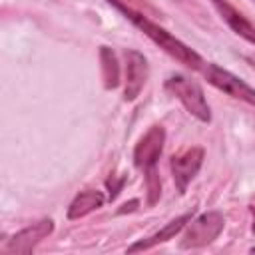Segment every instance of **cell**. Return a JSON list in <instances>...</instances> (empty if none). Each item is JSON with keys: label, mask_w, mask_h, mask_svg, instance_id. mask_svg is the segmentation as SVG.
Here are the masks:
<instances>
[{"label": "cell", "mask_w": 255, "mask_h": 255, "mask_svg": "<svg viewBox=\"0 0 255 255\" xmlns=\"http://www.w3.org/2000/svg\"><path fill=\"white\" fill-rule=\"evenodd\" d=\"M108 4H112L116 10H120L135 28H139L155 46H159L163 52H167L171 58H175L179 64H183V66H187V68H193V70H201L203 68V58L195 52V50H191L187 44H183L179 38H175L173 34H169L163 26H159V24H155V22H151L147 16H143L141 12H137V10H133L131 6H128L126 2H122V0H106Z\"/></svg>", "instance_id": "cell-1"}, {"label": "cell", "mask_w": 255, "mask_h": 255, "mask_svg": "<svg viewBox=\"0 0 255 255\" xmlns=\"http://www.w3.org/2000/svg\"><path fill=\"white\" fill-rule=\"evenodd\" d=\"M165 143V129L161 126H151L135 143L133 149V163L135 167L143 169L145 187H147V205H155L161 195V181L157 173V159L163 151Z\"/></svg>", "instance_id": "cell-2"}, {"label": "cell", "mask_w": 255, "mask_h": 255, "mask_svg": "<svg viewBox=\"0 0 255 255\" xmlns=\"http://www.w3.org/2000/svg\"><path fill=\"white\" fill-rule=\"evenodd\" d=\"M165 92H169L173 98H177L183 104V108L193 118H197L199 122H203V124L211 122L209 104L205 100V94H203L201 86L195 80H191L183 74H171L165 80Z\"/></svg>", "instance_id": "cell-3"}, {"label": "cell", "mask_w": 255, "mask_h": 255, "mask_svg": "<svg viewBox=\"0 0 255 255\" xmlns=\"http://www.w3.org/2000/svg\"><path fill=\"white\" fill-rule=\"evenodd\" d=\"M225 227V217L221 211H207L201 213L199 217L191 219L187 223V229L179 241L181 249H197V247H205L211 241H215L219 237V233Z\"/></svg>", "instance_id": "cell-4"}, {"label": "cell", "mask_w": 255, "mask_h": 255, "mask_svg": "<svg viewBox=\"0 0 255 255\" xmlns=\"http://www.w3.org/2000/svg\"><path fill=\"white\" fill-rule=\"evenodd\" d=\"M203 74L207 78V82L211 86H215L217 90H221L223 94L235 98V100H241L249 106L255 108V90L245 84L241 78H237L235 74H231L229 70L217 66V64H205L203 66Z\"/></svg>", "instance_id": "cell-5"}, {"label": "cell", "mask_w": 255, "mask_h": 255, "mask_svg": "<svg viewBox=\"0 0 255 255\" xmlns=\"http://www.w3.org/2000/svg\"><path fill=\"white\" fill-rule=\"evenodd\" d=\"M54 231V221L50 217H44L24 229H20L18 233H14L8 243L2 247L4 253H18V255H30L34 253L36 245L40 241H44L50 233Z\"/></svg>", "instance_id": "cell-6"}, {"label": "cell", "mask_w": 255, "mask_h": 255, "mask_svg": "<svg viewBox=\"0 0 255 255\" xmlns=\"http://www.w3.org/2000/svg\"><path fill=\"white\" fill-rule=\"evenodd\" d=\"M203 157H205V151H203V147H197V145L189 147V149H185V151H181V153L171 157V161H169L171 175H173L175 187H177V191L181 195L187 191V185L191 183V179L201 169Z\"/></svg>", "instance_id": "cell-7"}, {"label": "cell", "mask_w": 255, "mask_h": 255, "mask_svg": "<svg viewBox=\"0 0 255 255\" xmlns=\"http://www.w3.org/2000/svg\"><path fill=\"white\" fill-rule=\"evenodd\" d=\"M124 58H126V88H124V100L126 102H133L145 82H147V76H149V66H147V60L141 52L137 50H126L124 52Z\"/></svg>", "instance_id": "cell-8"}, {"label": "cell", "mask_w": 255, "mask_h": 255, "mask_svg": "<svg viewBox=\"0 0 255 255\" xmlns=\"http://www.w3.org/2000/svg\"><path fill=\"white\" fill-rule=\"evenodd\" d=\"M209 2H211L213 8L219 12V16L223 18V22H225L237 36H241L243 40H247L249 44L255 46V26H253L237 8H233L227 0H209Z\"/></svg>", "instance_id": "cell-9"}, {"label": "cell", "mask_w": 255, "mask_h": 255, "mask_svg": "<svg viewBox=\"0 0 255 255\" xmlns=\"http://www.w3.org/2000/svg\"><path fill=\"white\" fill-rule=\"evenodd\" d=\"M193 219V211L191 213H183V215H179V217H175V219H171L167 225H163L157 233H153V235H149V237H145V239H141V241H135L133 245H129L128 247V253H133V251H145V249H151V247H155L157 243H163V241H169V239H173L189 221Z\"/></svg>", "instance_id": "cell-10"}, {"label": "cell", "mask_w": 255, "mask_h": 255, "mask_svg": "<svg viewBox=\"0 0 255 255\" xmlns=\"http://www.w3.org/2000/svg\"><path fill=\"white\" fill-rule=\"evenodd\" d=\"M106 201L104 193L98 191V189H88V191H80L72 203L68 205V219H80V217H86L88 213L96 211L98 207H102Z\"/></svg>", "instance_id": "cell-11"}, {"label": "cell", "mask_w": 255, "mask_h": 255, "mask_svg": "<svg viewBox=\"0 0 255 255\" xmlns=\"http://www.w3.org/2000/svg\"><path fill=\"white\" fill-rule=\"evenodd\" d=\"M100 62H102V78H104V88L114 90L120 86V64L112 48L102 46L100 48Z\"/></svg>", "instance_id": "cell-12"}, {"label": "cell", "mask_w": 255, "mask_h": 255, "mask_svg": "<svg viewBox=\"0 0 255 255\" xmlns=\"http://www.w3.org/2000/svg\"><path fill=\"white\" fill-rule=\"evenodd\" d=\"M124 183H126V177H120V179L116 181V179H114V175L106 181V185H108V189H110V195H108V199H110V201H114V199L118 197V193L122 191Z\"/></svg>", "instance_id": "cell-13"}, {"label": "cell", "mask_w": 255, "mask_h": 255, "mask_svg": "<svg viewBox=\"0 0 255 255\" xmlns=\"http://www.w3.org/2000/svg\"><path fill=\"white\" fill-rule=\"evenodd\" d=\"M139 205V201L137 199H131V201H128V203H124L120 209H118V215H122V213H126V211H133L135 207Z\"/></svg>", "instance_id": "cell-14"}, {"label": "cell", "mask_w": 255, "mask_h": 255, "mask_svg": "<svg viewBox=\"0 0 255 255\" xmlns=\"http://www.w3.org/2000/svg\"><path fill=\"white\" fill-rule=\"evenodd\" d=\"M245 60H247V62H249V64H251V66H253V68H255V56H247V58H245Z\"/></svg>", "instance_id": "cell-15"}, {"label": "cell", "mask_w": 255, "mask_h": 255, "mask_svg": "<svg viewBox=\"0 0 255 255\" xmlns=\"http://www.w3.org/2000/svg\"><path fill=\"white\" fill-rule=\"evenodd\" d=\"M251 211H253V233H255V207H253Z\"/></svg>", "instance_id": "cell-16"}, {"label": "cell", "mask_w": 255, "mask_h": 255, "mask_svg": "<svg viewBox=\"0 0 255 255\" xmlns=\"http://www.w3.org/2000/svg\"><path fill=\"white\" fill-rule=\"evenodd\" d=\"M251 251H255V247H253V249H251Z\"/></svg>", "instance_id": "cell-17"}]
</instances>
